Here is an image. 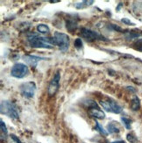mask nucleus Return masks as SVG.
<instances>
[{
  "label": "nucleus",
  "instance_id": "obj_1",
  "mask_svg": "<svg viewBox=\"0 0 142 143\" xmlns=\"http://www.w3.org/2000/svg\"><path fill=\"white\" fill-rule=\"evenodd\" d=\"M27 41L32 48H53L55 46L54 39L43 37L37 33L28 34Z\"/></svg>",
  "mask_w": 142,
  "mask_h": 143
},
{
  "label": "nucleus",
  "instance_id": "obj_2",
  "mask_svg": "<svg viewBox=\"0 0 142 143\" xmlns=\"http://www.w3.org/2000/svg\"><path fill=\"white\" fill-rule=\"evenodd\" d=\"M1 114H4L13 119H18V113L14 104L10 101H2L1 102V109H0Z\"/></svg>",
  "mask_w": 142,
  "mask_h": 143
},
{
  "label": "nucleus",
  "instance_id": "obj_3",
  "mask_svg": "<svg viewBox=\"0 0 142 143\" xmlns=\"http://www.w3.org/2000/svg\"><path fill=\"white\" fill-rule=\"evenodd\" d=\"M54 41L55 46H57L62 52H66L69 46V37L63 33L55 32L54 36Z\"/></svg>",
  "mask_w": 142,
  "mask_h": 143
},
{
  "label": "nucleus",
  "instance_id": "obj_4",
  "mask_svg": "<svg viewBox=\"0 0 142 143\" xmlns=\"http://www.w3.org/2000/svg\"><path fill=\"white\" fill-rule=\"evenodd\" d=\"M100 105L103 106V108L106 111L109 113H120L122 111V107L118 105L117 102H115L114 100L111 99H103L100 101Z\"/></svg>",
  "mask_w": 142,
  "mask_h": 143
},
{
  "label": "nucleus",
  "instance_id": "obj_5",
  "mask_svg": "<svg viewBox=\"0 0 142 143\" xmlns=\"http://www.w3.org/2000/svg\"><path fill=\"white\" fill-rule=\"evenodd\" d=\"M29 70L26 64L23 63H16L13 65L11 70V75L16 78H23L26 76H27Z\"/></svg>",
  "mask_w": 142,
  "mask_h": 143
},
{
  "label": "nucleus",
  "instance_id": "obj_6",
  "mask_svg": "<svg viewBox=\"0 0 142 143\" xmlns=\"http://www.w3.org/2000/svg\"><path fill=\"white\" fill-rule=\"evenodd\" d=\"M36 90V85L33 82L24 83L20 85V93L23 97L26 98H33Z\"/></svg>",
  "mask_w": 142,
  "mask_h": 143
},
{
  "label": "nucleus",
  "instance_id": "obj_7",
  "mask_svg": "<svg viewBox=\"0 0 142 143\" xmlns=\"http://www.w3.org/2000/svg\"><path fill=\"white\" fill-rule=\"evenodd\" d=\"M81 35L82 37L84 38L87 41H93L96 40H106L104 36H102L101 34H99L98 33L92 31L88 28H82L81 29Z\"/></svg>",
  "mask_w": 142,
  "mask_h": 143
},
{
  "label": "nucleus",
  "instance_id": "obj_8",
  "mask_svg": "<svg viewBox=\"0 0 142 143\" xmlns=\"http://www.w3.org/2000/svg\"><path fill=\"white\" fill-rule=\"evenodd\" d=\"M60 72L57 71L55 73L54 76L53 77V79L51 80L48 86V90H47V93L50 97L52 96H54L55 93L58 91V89H59V85H60Z\"/></svg>",
  "mask_w": 142,
  "mask_h": 143
},
{
  "label": "nucleus",
  "instance_id": "obj_9",
  "mask_svg": "<svg viewBox=\"0 0 142 143\" xmlns=\"http://www.w3.org/2000/svg\"><path fill=\"white\" fill-rule=\"evenodd\" d=\"M43 58L39 56H35V55H30V54H26V55L23 56V60L26 62V63H27L28 65H30L31 67L35 68L38 64V62L42 60Z\"/></svg>",
  "mask_w": 142,
  "mask_h": 143
},
{
  "label": "nucleus",
  "instance_id": "obj_10",
  "mask_svg": "<svg viewBox=\"0 0 142 143\" xmlns=\"http://www.w3.org/2000/svg\"><path fill=\"white\" fill-rule=\"evenodd\" d=\"M89 115H90L93 118L98 119H104L105 118V114L103 111H101L98 107H93L89 108L88 111Z\"/></svg>",
  "mask_w": 142,
  "mask_h": 143
},
{
  "label": "nucleus",
  "instance_id": "obj_11",
  "mask_svg": "<svg viewBox=\"0 0 142 143\" xmlns=\"http://www.w3.org/2000/svg\"><path fill=\"white\" fill-rule=\"evenodd\" d=\"M66 27H67V29L70 32H73L76 29L77 27V22L75 21V19H68L66 21Z\"/></svg>",
  "mask_w": 142,
  "mask_h": 143
},
{
  "label": "nucleus",
  "instance_id": "obj_12",
  "mask_svg": "<svg viewBox=\"0 0 142 143\" xmlns=\"http://www.w3.org/2000/svg\"><path fill=\"white\" fill-rule=\"evenodd\" d=\"M139 106H140L139 99L138 98V97H134L133 99H131V109L133 111H137L139 109Z\"/></svg>",
  "mask_w": 142,
  "mask_h": 143
},
{
  "label": "nucleus",
  "instance_id": "obj_13",
  "mask_svg": "<svg viewBox=\"0 0 142 143\" xmlns=\"http://www.w3.org/2000/svg\"><path fill=\"white\" fill-rule=\"evenodd\" d=\"M107 130L110 134H117L119 132V128L114 123H110L107 125Z\"/></svg>",
  "mask_w": 142,
  "mask_h": 143
},
{
  "label": "nucleus",
  "instance_id": "obj_14",
  "mask_svg": "<svg viewBox=\"0 0 142 143\" xmlns=\"http://www.w3.org/2000/svg\"><path fill=\"white\" fill-rule=\"evenodd\" d=\"M37 31L40 33H49V27L45 24H39L37 27Z\"/></svg>",
  "mask_w": 142,
  "mask_h": 143
},
{
  "label": "nucleus",
  "instance_id": "obj_15",
  "mask_svg": "<svg viewBox=\"0 0 142 143\" xmlns=\"http://www.w3.org/2000/svg\"><path fill=\"white\" fill-rule=\"evenodd\" d=\"M94 3L93 0H90V1H83L82 3H78L75 4V7L77 9H81V8H83V7H86V6H91L92 4Z\"/></svg>",
  "mask_w": 142,
  "mask_h": 143
},
{
  "label": "nucleus",
  "instance_id": "obj_16",
  "mask_svg": "<svg viewBox=\"0 0 142 143\" xmlns=\"http://www.w3.org/2000/svg\"><path fill=\"white\" fill-rule=\"evenodd\" d=\"M96 130H97L100 134H104V135H107L108 132L105 131V130L104 129V127H103L101 125H100V123H98V122H96Z\"/></svg>",
  "mask_w": 142,
  "mask_h": 143
},
{
  "label": "nucleus",
  "instance_id": "obj_17",
  "mask_svg": "<svg viewBox=\"0 0 142 143\" xmlns=\"http://www.w3.org/2000/svg\"><path fill=\"white\" fill-rule=\"evenodd\" d=\"M121 120L124 122V125L125 126L126 128L127 129L131 128V119H129L127 118H125V117H122V118H121Z\"/></svg>",
  "mask_w": 142,
  "mask_h": 143
},
{
  "label": "nucleus",
  "instance_id": "obj_18",
  "mask_svg": "<svg viewBox=\"0 0 142 143\" xmlns=\"http://www.w3.org/2000/svg\"><path fill=\"white\" fill-rule=\"evenodd\" d=\"M134 46H135V48L137 50L139 51H142V39H139L135 42L134 44Z\"/></svg>",
  "mask_w": 142,
  "mask_h": 143
},
{
  "label": "nucleus",
  "instance_id": "obj_19",
  "mask_svg": "<svg viewBox=\"0 0 142 143\" xmlns=\"http://www.w3.org/2000/svg\"><path fill=\"white\" fill-rule=\"evenodd\" d=\"M0 126H1V132H2V134H4V135H7V128H6V126H5L4 122L3 121V120L0 121Z\"/></svg>",
  "mask_w": 142,
  "mask_h": 143
},
{
  "label": "nucleus",
  "instance_id": "obj_20",
  "mask_svg": "<svg viewBox=\"0 0 142 143\" xmlns=\"http://www.w3.org/2000/svg\"><path fill=\"white\" fill-rule=\"evenodd\" d=\"M74 45H75V47L76 48H81L82 47H83V41H82V39H80V38L75 39Z\"/></svg>",
  "mask_w": 142,
  "mask_h": 143
},
{
  "label": "nucleus",
  "instance_id": "obj_21",
  "mask_svg": "<svg viewBox=\"0 0 142 143\" xmlns=\"http://www.w3.org/2000/svg\"><path fill=\"white\" fill-rule=\"evenodd\" d=\"M127 140H128V141L129 142H131V143H135L136 142V138L133 136V134H127Z\"/></svg>",
  "mask_w": 142,
  "mask_h": 143
},
{
  "label": "nucleus",
  "instance_id": "obj_22",
  "mask_svg": "<svg viewBox=\"0 0 142 143\" xmlns=\"http://www.w3.org/2000/svg\"><path fill=\"white\" fill-rule=\"evenodd\" d=\"M121 21H122L124 24H125V25H134L135 24H134V23H133V22H131L130 20H129L128 19H121Z\"/></svg>",
  "mask_w": 142,
  "mask_h": 143
},
{
  "label": "nucleus",
  "instance_id": "obj_23",
  "mask_svg": "<svg viewBox=\"0 0 142 143\" xmlns=\"http://www.w3.org/2000/svg\"><path fill=\"white\" fill-rule=\"evenodd\" d=\"M110 27H111L115 31H118V32H124L122 28L119 27H118V25H116L114 24H110Z\"/></svg>",
  "mask_w": 142,
  "mask_h": 143
},
{
  "label": "nucleus",
  "instance_id": "obj_24",
  "mask_svg": "<svg viewBox=\"0 0 142 143\" xmlns=\"http://www.w3.org/2000/svg\"><path fill=\"white\" fill-rule=\"evenodd\" d=\"M11 137H12V139L13 140H14V141L17 142V143H22V142L20 141V140H19V139H18V138L16 137L14 134H12V135H11Z\"/></svg>",
  "mask_w": 142,
  "mask_h": 143
},
{
  "label": "nucleus",
  "instance_id": "obj_25",
  "mask_svg": "<svg viewBox=\"0 0 142 143\" xmlns=\"http://www.w3.org/2000/svg\"><path fill=\"white\" fill-rule=\"evenodd\" d=\"M111 143H125V142L123 141V140H118V141H114V142H111Z\"/></svg>",
  "mask_w": 142,
  "mask_h": 143
}]
</instances>
